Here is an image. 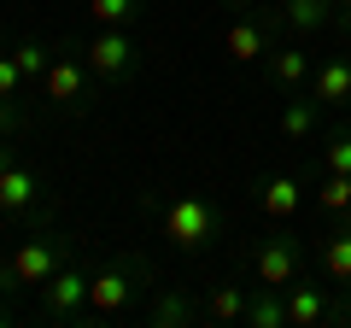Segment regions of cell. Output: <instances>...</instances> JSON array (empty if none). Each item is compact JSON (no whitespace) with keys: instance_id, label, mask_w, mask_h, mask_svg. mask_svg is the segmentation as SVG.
Returning <instances> with one entry per match:
<instances>
[{"instance_id":"ac0fdd59","label":"cell","mask_w":351,"mask_h":328,"mask_svg":"<svg viewBox=\"0 0 351 328\" xmlns=\"http://www.w3.org/2000/svg\"><path fill=\"white\" fill-rule=\"evenodd\" d=\"M24 71H18L12 53H0V135H18L24 129V112H18V94H24Z\"/></svg>"},{"instance_id":"e0dca14e","label":"cell","mask_w":351,"mask_h":328,"mask_svg":"<svg viewBox=\"0 0 351 328\" xmlns=\"http://www.w3.org/2000/svg\"><path fill=\"white\" fill-rule=\"evenodd\" d=\"M316 264H322V276L334 281V288H351V217H339L334 235H322Z\"/></svg>"},{"instance_id":"484cf974","label":"cell","mask_w":351,"mask_h":328,"mask_svg":"<svg viewBox=\"0 0 351 328\" xmlns=\"http://www.w3.org/2000/svg\"><path fill=\"white\" fill-rule=\"evenodd\" d=\"M12 159H18V147H6V141H0V170H6Z\"/></svg>"},{"instance_id":"cb8c5ba5","label":"cell","mask_w":351,"mask_h":328,"mask_svg":"<svg viewBox=\"0 0 351 328\" xmlns=\"http://www.w3.org/2000/svg\"><path fill=\"white\" fill-rule=\"evenodd\" d=\"M322 170H334V176H351V129H334L322 147Z\"/></svg>"},{"instance_id":"ffe728a7","label":"cell","mask_w":351,"mask_h":328,"mask_svg":"<svg viewBox=\"0 0 351 328\" xmlns=\"http://www.w3.org/2000/svg\"><path fill=\"white\" fill-rule=\"evenodd\" d=\"M316 117H322V106H316L311 94H304V100L293 94L287 112H281V135H287V141H311V135H316Z\"/></svg>"},{"instance_id":"2e32d148","label":"cell","mask_w":351,"mask_h":328,"mask_svg":"<svg viewBox=\"0 0 351 328\" xmlns=\"http://www.w3.org/2000/svg\"><path fill=\"white\" fill-rule=\"evenodd\" d=\"M258 205H263L269 223H293L299 205H304V182H299V176H269V182L258 188Z\"/></svg>"},{"instance_id":"6da1fadb","label":"cell","mask_w":351,"mask_h":328,"mask_svg":"<svg viewBox=\"0 0 351 328\" xmlns=\"http://www.w3.org/2000/svg\"><path fill=\"white\" fill-rule=\"evenodd\" d=\"M141 211L158 223V235L170 240L176 253H211L223 240V205H211L205 194H147Z\"/></svg>"},{"instance_id":"5bb4252c","label":"cell","mask_w":351,"mask_h":328,"mask_svg":"<svg viewBox=\"0 0 351 328\" xmlns=\"http://www.w3.org/2000/svg\"><path fill=\"white\" fill-rule=\"evenodd\" d=\"M246 305H252V288H240V281H217V288H205L199 323H211V328H223V323H246Z\"/></svg>"},{"instance_id":"4fadbf2b","label":"cell","mask_w":351,"mask_h":328,"mask_svg":"<svg viewBox=\"0 0 351 328\" xmlns=\"http://www.w3.org/2000/svg\"><path fill=\"white\" fill-rule=\"evenodd\" d=\"M311 76H316V59L299 47V41H281V47L269 53V82H276L281 94H299V89H311Z\"/></svg>"},{"instance_id":"9a60e30c","label":"cell","mask_w":351,"mask_h":328,"mask_svg":"<svg viewBox=\"0 0 351 328\" xmlns=\"http://www.w3.org/2000/svg\"><path fill=\"white\" fill-rule=\"evenodd\" d=\"M147 323L152 328H188V323H199V299H188L182 288H152Z\"/></svg>"},{"instance_id":"5b68a950","label":"cell","mask_w":351,"mask_h":328,"mask_svg":"<svg viewBox=\"0 0 351 328\" xmlns=\"http://www.w3.org/2000/svg\"><path fill=\"white\" fill-rule=\"evenodd\" d=\"M246 264H252V281H258V288H287L304 270V240L293 235V229H269L263 240L246 246Z\"/></svg>"},{"instance_id":"7402d4cb","label":"cell","mask_w":351,"mask_h":328,"mask_svg":"<svg viewBox=\"0 0 351 328\" xmlns=\"http://www.w3.org/2000/svg\"><path fill=\"white\" fill-rule=\"evenodd\" d=\"M12 59H18V71H24V82L41 89V76H47V65H53V47H47V41H18Z\"/></svg>"},{"instance_id":"d4e9b609","label":"cell","mask_w":351,"mask_h":328,"mask_svg":"<svg viewBox=\"0 0 351 328\" xmlns=\"http://www.w3.org/2000/svg\"><path fill=\"white\" fill-rule=\"evenodd\" d=\"M346 293V311H339V328H351V288H339Z\"/></svg>"},{"instance_id":"30bf717a","label":"cell","mask_w":351,"mask_h":328,"mask_svg":"<svg viewBox=\"0 0 351 328\" xmlns=\"http://www.w3.org/2000/svg\"><path fill=\"white\" fill-rule=\"evenodd\" d=\"M36 293H41V311H47L53 323H82V311H88V276L76 264L53 270Z\"/></svg>"},{"instance_id":"3957f363","label":"cell","mask_w":351,"mask_h":328,"mask_svg":"<svg viewBox=\"0 0 351 328\" xmlns=\"http://www.w3.org/2000/svg\"><path fill=\"white\" fill-rule=\"evenodd\" d=\"M141 288H147V270H141L135 258L100 270V276H88V311H82V323H117V316H129Z\"/></svg>"},{"instance_id":"4316f807","label":"cell","mask_w":351,"mask_h":328,"mask_svg":"<svg viewBox=\"0 0 351 328\" xmlns=\"http://www.w3.org/2000/svg\"><path fill=\"white\" fill-rule=\"evenodd\" d=\"M339 24H346V36H351V0H339Z\"/></svg>"},{"instance_id":"603a6c76","label":"cell","mask_w":351,"mask_h":328,"mask_svg":"<svg viewBox=\"0 0 351 328\" xmlns=\"http://www.w3.org/2000/svg\"><path fill=\"white\" fill-rule=\"evenodd\" d=\"M316 205H322L328 217H351V176H334V170H328L322 188H316Z\"/></svg>"},{"instance_id":"7c38bea8","label":"cell","mask_w":351,"mask_h":328,"mask_svg":"<svg viewBox=\"0 0 351 328\" xmlns=\"http://www.w3.org/2000/svg\"><path fill=\"white\" fill-rule=\"evenodd\" d=\"M276 18H281V30H287L293 41H304V36H322L339 18V0H281Z\"/></svg>"},{"instance_id":"8fae6325","label":"cell","mask_w":351,"mask_h":328,"mask_svg":"<svg viewBox=\"0 0 351 328\" xmlns=\"http://www.w3.org/2000/svg\"><path fill=\"white\" fill-rule=\"evenodd\" d=\"M311 100L322 106V112H346V106H351V53H334V59L316 65Z\"/></svg>"},{"instance_id":"52a82bcc","label":"cell","mask_w":351,"mask_h":328,"mask_svg":"<svg viewBox=\"0 0 351 328\" xmlns=\"http://www.w3.org/2000/svg\"><path fill=\"white\" fill-rule=\"evenodd\" d=\"M41 100H53L59 112H88V106H94V71H88L82 47L53 53L47 76H41Z\"/></svg>"},{"instance_id":"83f0119b","label":"cell","mask_w":351,"mask_h":328,"mask_svg":"<svg viewBox=\"0 0 351 328\" xmlns=\"http://www.w3.org/2000/svg\"><path fill=\"white\" fill-rule=\"evenodd\" d=\"M223 6H234V12H252V6H258V0H223Z\"/></svg>"},{"instance_id":"d6986e66","label":"cell","mask_w":351,"mask_h":328,"mask_svg":"<svg viewBox=\"0 0 351 328\" xmlns=\"http://www.w3.org/2000/svg\"><path fill=\"white\" fill-rule=\"evenodd\" d=\"M246 323L252 328H287V299H281V288H252Z\"/></svg>"},{"instance_id":"8992f818","label":"cell","mask_w":351,"mask_h":328,"mask_svg":"<svg viewBox=\"0 0 351 328\" xmlns=\"http://www.w3.org/2000/svg\"><path fill=\"white\" fill-rule=\"evenodd\" d=\"M82 59H88V71H94V82L117 89V82H129V76L141 71V36L135 30H100V36L82 41Z\"/></svg>"},{"instance_id":"277c9868","label":"cell","mask_w":351,"mask_h":328,"mask_svg":"<svg viewBox=\"0 0 351 328\" xmlns=\"http://www.w3.org/2000/svg\"><path fill=\"white\" fill-rule=\"evenodd\" d=\"M47 194H53L47 176H41L24 152H18V159L0 170V217H12V223H41V217L53 211Z\"/></svg>"},{"instance_id":"44dd1931","label":"cell","mask_w":351,"mask_h":328,"mask_svg":"<svg viewBox=\"0 0 351 328\" xmlns=\"http://www.w3.org/2000/svg\"><path fill=\"white\" fill-rule=\"evenodd\" d=\"M141 6H147V0H88V12H94L100 30H135Z\"/></svg>"},{"instance_id":"ba28073f","label":"cell","mask_w":351,"mask_h":328,"mask_svg":"<svg viewBox=\"0 0 351 328\" xmlns=\"http://www.w3.org/2000/svg\"><path fill=\"white\" fill-rule=\"evenodd\" d=\"M287 299V328H339V311H346V293H334V281H287L281 288Z\"/></svg>"},{"instance_id":"7a4b0ae2","label":"cell","mask_w":351,"mask_h":328,"mask_svg":"<svg viewBox=\"0 0 351 328\" xmlns=\"http://www.w3.org/2000/svg\"><path fill=\"white\" fill-rule=\"evenodd\" d=\"M76 258V240L59 235V229H36L0 258V293H18V288H41L53 270H64Z\"/></svg>"},{"instance_id":"9c48e42d","label":"cell","mask_w":351,"mask_h":328,"mask_svg":"<svg viewBox=\"0 0 351 328\" xmlns=\"http://www.w3.org/2000/svg\"><path fill=\"white\" fill-rule=\"evenodd\" d=\"M276 36H287V30H281L276 6H269V12L234 18V24L223 30V47H228V59H234V65H258V59H269V53H276Z\"/></svg>"}]
</instances>
